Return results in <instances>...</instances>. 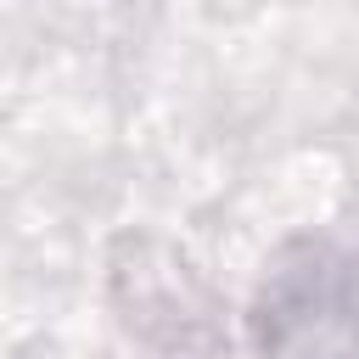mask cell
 <instances>
[{
	"instance_id": "obj_1",
	"label": "cell",
	"mask_w": 359,
	"mask_h": 359,
	"mask_svg": "<svg viewBox=\"0 0 359 359\" xmlns=\"http://www.w3.org/2000/svg\"><path fill=\"white\" fill-rule=\"evenodd\" d=\"M258 337L269 359H359V280L325 247H303L280 264L258 303Z\"/></svg>"
}]
</instances>
